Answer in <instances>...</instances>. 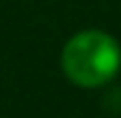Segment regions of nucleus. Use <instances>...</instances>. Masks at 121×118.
<instances>
[{"label": "nucleus", "mask_w": 121, "mask_h": 118, "mask_svg": "<svg viewBox=\"0 0 121 118\" xmlns=\"http://www.w3.org/2000/svg\"><path fill=\"white\" fill-rule=\"evenodd\" d=\"M121 67V47L101 30L77 32L62 49V69L69 81L84 89H96L114 79Z\"/></svg>", "instance_id": "obj_1"}]
</instances>
